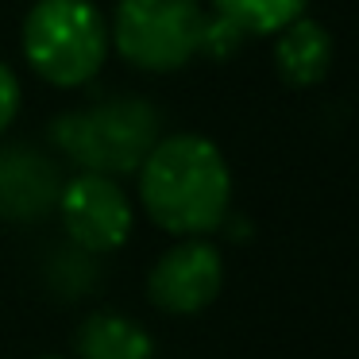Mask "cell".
I'll use <instances>...</instances> for the list:
<instances>
[{
	"mask_svg": "<svg viewBox=\"0 0 359 359\" xmlns=\"http://www.w3.org/2000/svg\"><path fill=\"white\" fill-rule=\"evenodd\" d=\"M78 359H151V336L120 313H89L74 336Z\"/></svg>",
	"mask_w": 359,
	"mask_h": 359,
	"instance_id": "obj_9",
	"label": "cell"
},
{
	"mask_svg": "<svg viewBox=\"0 0 359 359\" xmlns=\"http://www.w3.org/2000/svg\"><path fill=\"white\" fill-rule=\"evenodd\" d=\"M58 151L70 155L81 170L93 174H132L158 140V112L147 101L116 97L93 109L66 112L50 128Z\"/></svg>",
	"mask_w": 359,
	"mask_h": 359,
	"instance_id": "obj_3",
	"label": "cell"
},
{
	"mask_svg": "<svg viewBox=\"0 0 359 359\" xmlns=\"http://www.w3.org/2000/svg\"><path fill=\"white\" fill-rule=\"evenodd\" d=\"M39 359H62V355H39Z\"/></svg>",
	"mask_w": 359,
	"mask_h": 359,
	"instance_id": "obj_12",
	"label": "cell"
},
{
	"mask_svg": "<svg viewBox=\"0 0 359 359\" xmlns=\"http://www.w3.org/2000/svg\"><path fill=\"white\" fill-rule=\"evenodd\" d=\"M20 47L47 86L78 89L109 58V24L93 0H35L24 16Z\"/></svg>",
	"mask_w": 359,
	"mask_h": 359,
	"instance_id": "obj_2",
	"label": "cell"
},
{
	"mask_svg": "<svg viewBox=\"0 0 359 359\" xmlns=\"http://www.w3.org/2000/svg\"><path fill=\"white\" fill-rule=\"evenodd\" d=\"M309 0H212V16L228 20L240 35H278L305 16Z\"/></svg>",
	"mask_w": 359,
	"mask_h": 359,
	"instance_id": "obj_10",
	"label": "cell"
},
{
	"mask_svg": "<svg viewBox=\"0 0 359 359\" xmlns=\"http://www.w3.org/2000/svg\"><path fill=\"white\" fill-rule=\"evenodd\" d=\"M62 178L35 151H0V220H35L55 209Z\"/></svg>",
	"mask_w": 359,
	"mask_h": 359,
	"instance_id": "obj_7",
	"label": "cell"
},
{
	"mask_svg": "<svg viewBox=\"0 0 359 359\" xmlns=\"http://www.w3.org/2000/svg\"><path fill=\"white\" fill-rule=\"evenodd\" d=\"M328 66H332V39H328L325 24L297 16L274 35V70L286 86L309 89L325 81Z\"/></svg>",
	"mask_w": 359,
	"mask_h": 359,
	"instance_id": "obj_8",
	"label": "cell"
},
{
	"mask_svg": "<svg viewBox=\"0 0 359 359\" xmlns=\"http://www.w3.org/2000/svg\"><path fill=\"white\" fill-rule=\"evenodd\" d=\"M205 8L197 0H120L109 39L147 74H174L201 50Z\"/></svg>",
	"mask_w": 359,
	"mask_h": 359,
	"instance_id": "obj_4",
	"label": "cell"
},
{
	"mask_svg": "<svg viewBox=\"0 0 359 359\" xmlns=\"http://www.w3.org/2000/svg\"><path fill=\"white\" fill-rule=\"evenodd\" d=\"M140 205L151 224L178 236H209L232 209V170L212 140L194 132L158 135L140 163Z\"/></svg>",
	"mask_w": 359,
	"mask_h": 359,
	"instance_id": "obj_1",
	"label": "cell"
},
{
	"mask_svg": "<svg viewBox=\"0 0 359 359\" xmlns=\"http://www.w3.org/2000/svg\"><path fill=\"white\" fill-rule=\"evenodd\" d=\"M20 112V81L8 66L0 62V135L8 132V124L16 120Z\"/></svg>",
	"mask_w": 359,
	"mask_h": 359,
	"instance_id": "obj_11",
	"label": "cell"
},
{
	"mask_svg": "<svg viewBox=\"0 0 359 359\" xmlns=\"http://www.w3.org/2000/svg\"><path fill=\"white\" fill-rule=\"evenodd\" d=\"M224 290V255L205 236H186L158 255L147 274V297L170 317H194L209 309Z\"/></svg>",
	"mask_w": 359,
	"mask_h": 359,
	"instance_id": "obj_6",
	"label": "cell"
},
{
	"mask_svg": "<svg viewBox=\"0 0 359 359\" xmlns=\"http://www.w3.org/2000/svg\"><path fill=\"white\" fill-rule=\"evenodd\" d=\"M62 228L81 251H109L124 248L132 236V197L124 194V186H116V178L109 174L81 170L78 178L62 182L55 201Z\"/></svg>",
	"mask_w": 359,
	"mask_h": 359,
	"instance_id": "obj_5",
	"label": "cell"
}]
</instances>
